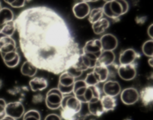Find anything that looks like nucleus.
<instances>
[{
  "label": "nucleus",
  "mask_w": 153,
  "mask_h": 120,
  "mask_svg": "<svg viewBox=\"0 0 153 120\" xmlns=\"http://www.w3.org/2000/svg\"><path fill=\"white\" fill-rule=\"evenodd\" d=\"M19 55L17 51H11L8 53H6L2 56V58L3 60V61L5 63H7L9 61H11V60H14L16 57H17Z\"/></svg>",
  "instance_id": "31"
},
{
  "label": "nucleus",
  "mask_w": 153,
  "mask_h": 120,
  "mask_svg": "<svg viewBox=\"0 0 153 120\" xmlns=\"http://www.w3.org/2000/svg\"><path fill=\"white\" fill-rule=\"evenodd\" d=\"M37 70L38 69L27 60L22 64L20 68V72L23 75L30 78L33 77L36 75Z\"/></svg>",
  "instance_id": "25"
},
{
  "label": "nucleus",
  "mask_w": 153,
  "mask_h": 120,
  "mask_svg": "<svg viewBox=\"0 0 153 120\" xmlns=\"http://www.w3.org/2000/svg\"><path fill=\"white\" fill-rule=\"evenodd\" d=\"M92 71L98 79L99 83L106 82L109 78V72L107 67L96 64Z\"/></svg>",
  "instance_id": "22"
},
{
  "label": "nucleus",
  "mask_w": 153,
  "mask_h": 120,
  "mask_svg": "<svg viewBox=\"0 0 153 120\" xmlns=\"http://www.w3.org/2000/svg\"><path fill=\"white\" fill-rule=\"evenodd\" d=\"M5 114L15 119L23 117L25 113V107L20 101H12L6 104Z\"/></svg>",
  "instance_id": "6"
},
{
  "label": "nucleus",
  "mask_w": 153,
  "mask_h": 120,
  "mask_svg": "<svg viewBox=\"0 0 153 120\" xmlns=\"http://www.w3.org/2000/svg\"><path fill=\"white\" fill-rule=\"evenodd\" d=\"M29 85L32 91H41L47 87L48 81L43 77L36 76L33 78L29 81Z\"/></svg>",
  "instance_id": "18"
},
{
  "label": "nucleus",
  "mask_w": 153,
  "mask_h": 120,
  "mask_svg": "<svg viewBox=\"0 0 153 120\" xmlns=\"http://www.w3.org/2000/svg\"><path fill=\"white\" fill-rule=\"evenodd\" d=\"M16 30V25L14 20L4 24L1 26L0 29V32H2L4 35L10 37L12 36Z\"/></svg>",
  "instance_id": "27"
},
{
  "label": "nucleus",
  "mask_w": 153,
  "mask_h": 120,
  "mask_svg": "<svg viewBox=\"0 0 153 120\" xmlns=\"http://www.w3.org/2000/svg\"><path fill=\"white\" fill-rule=\"evenodd\" d=\"M139 93V99L145 106L149 105L153 100V88L152 86H147L143 88Z\"/></svg>",
  "instance_id": "19"
},
{
  "label": "nucleus",
  "mask_w": 153,
  "mask_h": 120,
  "mask_svg": "<svg viewBox=\"0 0 153 120\" xmlns=\"http://www.w3.org/2000/svg\"><path fill=\"white\" fill-rule=\"evenodd\" d=\"M14 21L21 51L38 69L59 75L78 62L81 49L65 20L53 9L32 7Z\"/></svg>",
  "instance_id": "1"
},
{
  "label": "nucleus",
  "mask_w": 153,
  "mask_h": 120,
  "mask_svg": "<svg viewBox=\"0 0 153 120\" xmlns=\"http://www.w3.org/2000/svg\"><path fill=\"white\" fill-rule=\"evenodd\" d=\"M20 61V55H19L14 60H11V61H9V62L5 63V64L7 67H8L10 68H14V67H16L19 64Z\"/></svg>",
  "instance_id": "34"
},
{
  "label": "nucleus",
  "mask_w": 153,
  "mask_h": 120,
  "mask_svg": "<svg viewBox=\"0 0 153 120\" xmlns=\"http://www.w3.org/2000/svg\"><path fill=\"white\" fill-rule=\"evenodd\" d=\"M88 104V110L90 113L94 116H100L105 113V111L102 107L100 103V100L91 101Z\"/></svg>",
  "instance_id": "23"
},
{
  "label": "nucleus",
  "mask_w": 153,
  "mask_h": 120,
  "mask_svg": "<svg viewBox=\"0 0 153 120\" xmlns=\"http://www.w3.org/2000/svg\"><path fill=\"white\" fill-rule=\"evenodd\" d=\"M23 120H41V115L39 111L31 109L25 112Z\"/></svg>",
  "instance_id": "29"
},
{
  "label": "nucleus",
  "mask_w": 153,
  "mask_h": 120,
  "mask_svg": "<svg viewBox=\"0 0 153 120\" xmlns=\"http://www.w3.org/2000/svg\"><path fill=\"white\" fill-rule=\"evenodd\" d=\"M90 10V5L84 1L76 2L72 7V13L74 16L78 19H83L87 17Z\"/></svg>",
  "instance_id": "14"
},
{
  "label": "nucleus",
  "mask_w": 153,
  "mask_h": 120,
  "mask_svg": "<svg viewBox=\"0 0 153 120\" xmlns=\"http://www.w3.org/2000/svg\"><path fill=\"white\" fill-rule=\"evenodd\" d=\"M142 51L143 54L149 58L153 56V40L149 39L145 41L142 46Z\"/></svg>",
  "instance_id": "28"
},
{
  "label": "nucleus",
  "mask_w": 153,
  "mask_h": 120,
  "mask_svg": "<svg viewBox=\"0 0 153 120\" xmlns=\"http://www.w3.org/2000/svg\"><path fill=\"white\" fill-rule=\"evenodd\" d=\"M44 100V97L41 94H37L33 96L32 101L34 103H41Z\"/></svg>",
  "instance_id": "36"
},
{
  "label": "nucleus",
  "mask_w": 153,
  "mask_h": 120,
  "mask_svg": "<svg viewBox=\"0 0 153 120\" xmlns=\"http://www.w3.org/2000/svg\"><path fill=\"white\" fill-rule=\"evenodd\" d=\"M102 8L103 15L114 21H118L120 17L128 11L129 5L126 1L112 0L106 1Z\"/></svg>",
  "instance_id": "3"
},
{
  "label": "nucleus",
  "mask_w": 153,
  "mask_h": 120,
  "mask_svg": "<svg viewBox=\"0 0 153 120\" xmlns=\"http://www.w3.org/2000/svg\"><path fill=\"white\" fill-rule=\"evenodd\" d=\"M101 96V91L97 85L87 86L84 95L85 103L97 101L100 100Z\"/></svg>",
  "instance_id": "15"
},
{
  "label": "nucleus",
  "mask_w": 153,
  "mask_h": 120,
  "mask_svg": "<svg viewBox=\"0 0 153 120\" xmlns=\"http://www.w3.org/2000/svg\"><path fill=\"white\" fill-rule=\"evenodd\" d=\"M147 17L146 16H141V17H137L136 18V21L139 24H143L146 20Z\"/></svg>",
  "instance_id": "37"
},
{
  "label": "nucleus",
  "mask_w": 153,
  "mask_h": 120,
  "mask_svg": "<svg viewBox=\"0 0 153 120\" xmlns=\"http://www.w3.org/2000/svg\"><path fill=\"white\" fill-rule=\"evenodd\" d=\"M100 100L105 112L112 111L116 107L117 100L115 97L104 95L100 97Z\"/></svg>",
  "instance_id": "20"
},
{
  "label": "nucleus",
  "mask_w": 153,
  "mask_h": 120,
  "mask_svg": "<svg viewBox=\"0 0 153 120\" xmlns=\"http://www.w3.org/2000/svg\"><path fill=\"white\" fill-rule=\"evenodd\" d=\"M63 96L57 88H51L47 91L45 98L47 107L51 110H56L60 108Z\"/></svg>",
  "instance_id": "5"
},
{
  "label": "nucleus",
  "mask_w": 153,
  "mask_h": 120,
  "mask_svg": "<svg viewBox=\"0 0 153 120\" xmlns=\"http://www.w3.org/2000/svg\"><path fill=\"white\" fill-rule=\"evenodd\" d=\"M2 81L0 79V88H1V86H2Z\"/></svg>",
  "instance_id": "41"
},
{
  "label": "nucleus",
  "mask_w": 153,
  "mask_h": 120,
  "mask_svg": "<svg viewBox=\"0 0 153 120\" xmlns=\"http://www.w3.org/2000/svg\"><path fill=\"white\" fill-rule=\"evenodd\" d=\"M44 120H62V119L61 117L56 113H50L45 117Z\"/></svg>",
  "instance_id": "35"
},
{
  "label": "nucleus",
  "mask_w": 153,
  "mask_h": 120,
  "mask_svg": "<svg viewBox=\"0 0 153 120\" xmlns=\"http://www.w3.org/2000/svg\"><path fill=\"white\" fill-rule=\"evenodd\" d=\"M87 86H93V85H97L99 81L94 73L93 71L89 72L87 74L85 78L84 79Z\"/></svg>",
  "instance_id": "30"
},
{
  "label": "nucleus",
  "mask_w": 153,
  "mask_h": 120,
  "mask_svg": "<svg viewBox=\"0 0 153 120\" xmlns=\"http://www.w3.org/2000/svg\"><path fill=\"white\" fill-rule=\"evenodd\" d=\"M115 59V56L114 51H102L101 54L97 59L96 64L108 67L114 63Z\"/></svg>",
  "instance_id": "17"
},
{
  "label": "nucleus",
  "mask_w": 153,
  "mask_h": 120,
  "mask_svg": "<svg viewBox=\"0 0 153 120\" xmlns=\"http://www.w3.org/2000/svg\"><path fill=\"white\" fill-rule=\"evenodd\" d=\"M14 20V13L8 7H2L0 10V26Z\"/></svg>",
  "instance_id": "24"
},
{
  "label": "nucleus",
  "mask_w": 153,
  "mask_h": 120,
  "mask_svg": "<svg viewBox=\"0 0 153 120\" xmlns=\"http://www.w3.org/2000/svg\"><path fill=\"white\" fill-rule=\"evenodd\" d=\"M120 99L124 104L126 105H132L139 100V93L135 88H126L121 91Z\"/></svg>",
  "instance_id": "7"
},
{
  "label": "nucleus",
  "mask_w": 153,
  "mask_h": 120,
  "mask_svg": "<svg viewBox=\"0 0 153 120\" xmlns=\"http://www.w3.org/2000/svg\"><path fill=\"white\" fill-rule=\"evenodd\" d=\"M110 26L109 21L106 18H102L91 26L93 32L96 35H100L104 33Z\"/></svg>",
  "instance_id": "21"
},
{
  "label": "nucleus",
  "mask_w": 153,
  "mask_h": 120,
  "mask_svg": "<svg viewBox=\"0 0 153 120\" xmlns=\"http://www.w3.org/2000/svg\"><path fill=\"white\" fill-rule=\"evenodd\" d=\"M1 8H2V7H1V2H0V10H1Z\"/></svg>",
  "instance_id": "42"
},
{
  "label": "nucleus",
  "mask_w": 153,
  "mask_h": 120,
  "mask_svg": "<svg viewBox=\"0 0 153 120\" xmlns=\"http://www.w3.org/2000/svg\"><path fill=\"white\" fill-rule=\"evenodd\" d=\"M102 48L99 39L88 40L81 49V53L93 55L97 58L102 52Z\"/></svg>",
  "instance_id": "8"
},
{
  "label": "nucleus",
  "mask_w": 153,
  "mask_h": 120,
  "mask_svg": "<svg viewBox=\"0 0 153 120\" xmlns=\"http://www.w3.org/2000/svg\"><path fill=\"white\" fill-rule=\"evenodd\" d=\"M102 89L105 95L112 97H117L121 91V88L119 82L114 80H108L105 82Z\"/></svg>",
  "instance_id": "13"
},
{
  "label": "nucleus",
  "mask_w": 153,
  "mask_h": 120,
  "mask_svg": "<svg viewBox=\"0 0 153 120\" xmlns=\"http://www.w3.org/2000/svg\"><path fill=\"white\" fill-rule=\"evenodd\" d=\"M7 4L13 8H21L25 5L26 1L24 0H13V1H4Z\"/></svg>",
  "instance_id": "32"
},
{
  "label": "nucleus",
  "mask_w": 153,
  "mask_h": 120,
  "mask_svg": "<svg viewBox=\"0 0 153 120\" xmlns=\"http://www.w3.org/2000/svg\"><path fill=\"white\" fill-rule=\"evenodd\" d=\"M6 101L4 99L0 98V120H1L4 116H6L5 114V106Z\"/></svg>",
  "instance_id": "33"
},
{
  "label": "nucleus",
  "mask_w": 153,
  "mask_h": 120,
  "mask_svg": "<svg viewBox=\"0 0 153 120\" xmlns=\"http://www.w3.org/2000/svg\"><path fill=\"white\" fill-rule=\"evenodd\" d=\"M61 118L64 120H76L81 110V103L71 94L63 96L60 103Z\"/></svg>",
  "instance_id": "2"
},
{
  "label": "nucleus",
  "mask_w": 153,
  "mask_h": 120,
  "mask_svg": "<svg viewBox=\"0 0 153 120\" xmlns=\"http://www.w3.org/2000/svg\"><path fill=\"white\" fill-rule=\"evenodd\" d=\"M87 85L84 80L79 79L75 81L73 86L74 96L82 103H85L84 99V95L85 92Z\"/></svg>",
  "instance_id": "16"
},
{
  "label": "nucleus",
  "mask_w": 153,
  "mask_h": 120,
  "mask_svg": "<svg viewBox=\"0 0 153 120\" xmlns=\"http://www.w3.org/2000/svg\"><path fill=\"white\" fill-rule=\"evenodd\" d=\"M75 81L74 76L66 70L60 74L57 88L63 96L69 95L73 91V86Z\"/></svg>",
  "instance_id": "4"
},
{
  "label": "nucleus",
  "mask_w": 153,
  "mask_h": 120,
  "mask_svg": "<svg viewBox=\"0 0 153 120\" xmlns=\"http://www.w3.org/2000/svg\"><path fill=\"white\" fill-rule=\"evenodd\" d=\"M103 13L102 7L94 8L90 10L88 16V21L93 24L102 18H103Z\"/></svg>",
  "instance_id": "26"
},
{
  "label": "nucleus",
  "mask_w": 153,
  "mask_h": 120,
  "mask_svg": "<svg viewBox=\"0 0 153 120\" xmlns=\"http://www.w3.org/2000/svg\"><path fill=\"white\" fill-rule=\"evenodd\" d=\"M117 73L123 80L128 81L135 78L137 71L136 66L134 63L127 65H119L117 69Z\"/></svg>",
  "instance_id": "9"
},
{
  "label": "nucleus",
  "mask_w": 153,
  "mask_h": 120,
  "mask_svg": "<svg viewBox=\"0 0 153 120\" xmlns=\"http://www.w3.org/2000/svg\"><path fill=\"white\" fill-rule=\"evenodd\" d=\"M1 120H16V119H14V118H11L10 116H8L6 115Z\"/></svg>",
  "instance_id": "39"
},
{
  "label": "nucleus",
  "mask_w": 153,
  "mask_h": 120,
  "mask_svg": "<svg viewBox=\"0 0 153 120\" xmlns=\"http://www.w3.org/2000/svg\"><path fill=\"white\" fill-rule=\"evenodd\" d=\"M138 54L133 48H127L121 51L119 57V62L120 65H127L134 63V61L139 58Z\"/></svg>",
  "instance_id": "12"
},
{
  "label": "nucleus",
  "mask_w": 153,
  "mask_h": 120,
  "mask_svg": "<svg viewBox=\"0 0 153 120\" xmlns=\"http://www.w3.org/2000/svg\"><path fill=\"white\" fill-rule=\"evenodd\" d=\"M14 51H17L16 41L12 37L5 36L0 32V53L1 56Z\"/></svg>",
  "instance_id": "10"
},
{
  "label": "nucleus",
  "mask_w": 153,
  "mask_h": 120,
  "mask_svg": "<svg viewBox=\"0 0 153 120\" xmlns=\"http://www.w3.org/2000/svg\"><path fill=\"white\" fill-rule=\"evenodd\" d=\"M103 51H112L117 48L118 41L117 37L111 33H105L99 39Z\"/></svg>",
  "instance_id": "11"
},
{
  "label": "nucleus",
  "mask_w": 153,
  "mask_h": 120,
  "mask_svg": "<svg viewBox=\"0 0 153 120\" xmlns=\"http://www.w3.org/2000/svg\"><path fill=\"white\" fill-rule=\"evenodd\" d=\"M148 64H149V65L151 66V67H152V57H151V58H149V59H148Z\"/></svg>",
  "instance_id": "40"
},
{
  "label": "nucleus",
  "mask_w": 153,
  "mask_h": 120,
  "mask_svg": "<svg viewBox=\"0 0 153 120\" xmlns=\"http://www.w3.org/2000/svg\"><path fill=\"white\" fill-rule=\"evenodd\" d=\"M147 33L148 36L151 38L150 39H153V24L152 23L151 24L150 26L148 27Z\"/></svg>",
  "instance_id": "38"
}]
</instances>
